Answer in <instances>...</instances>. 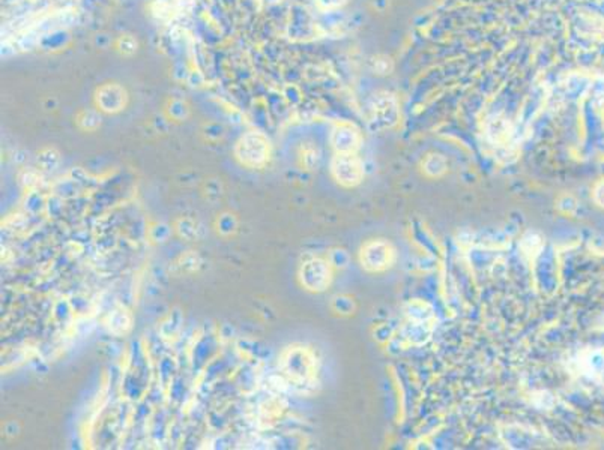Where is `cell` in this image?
I'll return each mask as SVG.
<instances>
[{"mask_svg":"<svg viewBox=\"0 0 604 450\" xmlns=\"http://www.w3.org/2000/svg\"><path fill=\"white\" fill-rule=\"evenodd\" d=\"M109 329L114 335H125L131 329L133 320L125 309H116L109 317Z\"/></svg>","mask_w":604,"mask_h":450,"instance_id":"ba28073f","label":"cell"},{"mask_svg":"<svg viewBox=\"0 0 604 450\" xmlns=\"http://www.w3.org/2000/svg\"><path fill=\"white\" fill-rule=\"evenodd\" d=\"M349 299H346V297H337L335 300H334V309L335 311H338V313H342V314H349L351 313V308H346V302H347Z\"/></svg>","mask_w":604,"mask_h":450,"instance_id":"e0dca14e","label":"cell"},{"mask_svg":"<svg viewBox=\"0 0 604 450\" xmlns=\"http://www.w3.org/2000/svg\"><path fill=\"white\" fill-rule=\"evenodd\" d=\"M333 143L340 154H352V150L358 146V137L349 128H338L334 132Z\"/></svg>","mask_w":604,"mask_h":450,"instance_id":"52a82bcc","label":"cell"},{"mask_svg":"<svg viewBox=\"0 0 604 450\" xmlns=\"http://www.w3.org/2000/svg\"><path fill=\"white\" fill-rule=\"evenodd\" d=\"M333 175L343 186H355L363 179V165L352 154H338L333 161Z\"/></svg>","mask_w":604,"mask_h":450,"instance_id":"5b68a950","label":"cell"},{"mask_svg":"<svg viewBox=\"0 0 604 450\" xmlns=\"http://www.w3.org/2000/svg\"><path fill=\"white\" fill-rule=\"evenodd\" d=\"M101 123V117L95 113V111H83L79 116V125L83 128V130L86 131H93L97 130Z\"/></svg>","mask_w":604,"mask_h":450,"instance_id":"7c38bea8","label":"cell"},{"mask_svg":"<svg viewBox=\"0 0 604 450\" xmlns=\"http://www.w3.org/2000/svg\"><path fill=\"white\" fill-rule=\"evenodd\" d=\"M236 158L242 165L248 168L263 167L269 158V143L267 137L259 132L243 135L236 146Z\"/></svg>","mask_w":604,"mask_h":450,"instance_id":"6da1fadb","label":"cell"},{"mask_svg":"<svg viewBox=\"0 0 604 450\" xmlns=\"http://www.w3.org/2000/svg\"><path fill=\"white\" fill-rule=\"evenodd\" d=\"M394 251L384 240L368 242L361 251V263L370 272H382L393 264Z\"/></svg>","mask_w":604,"mask_h":450,"instance_id":"277c9868","label":"cell"},{"mask_svg":"<svg viewBox=\"0 0 604 450\" xmlns=\"http://www.w3.org/2000/svg\"><path fill=\"white\" fill-rule=\"evenodd\" d=\"M38 163L44 170H55L59 164V154L53 149H46L38 155Z\"/></svg>","mask_w":604,"mask_h":450,"instance_id":"8fae6325","label":"cell"},{"mask_svg":"<svg viewBox=\"0 0 604 450\" xmlns=\"http://www.w3.org/2000/svg\"><path fill=\"white\" fill-rule=\"evenodd\" d=\"M206 198L208 200H210V201H217V200H220L221 198V185L218 184V182H215V180H209L208 184H206Z\"/></svg>","mask_w":604,"mask_h":450,"instance_id":"2e32d148","label":"cell"},{"mask_svg":"<svg viewBox=\"0 0 604 450\" xmlns=\"http://www.w3.org/2000/svg\"><path fill=\"white\" fill-rule=\"evenodd\" d=\"M175 230H176V233L181 236L182 239H187V240H193V239H197L199 238V227H197V222H194L193 219H189V218H181V219H177L176 221V224H175Z\"/></svg>","mask_w":604,"mask_h":450,"instance_id":"9c48e42d","label":"cell"},{"mask_svg":"<svg viewBox=\"0 0 604 450\" xmlns=\"http://www.w3.org/2000/svg\"><path fill=\"white\" fill-rule=\"evenodd\" d=\"M170 234H172V229L168 227L167 224H155L151 229V238L156 243L166 242L168 238H170Z\"/></svg>","mask_w":604,"mask_h":450,"instance_id":"5bb4252c","label":"cell"},{"mask_svg":"<svg viewBox=\"0 0 604 450\" xmlns=\"http://www.w3.org/2000/svg\"><path fill=\"white\" fill-rule=\"evenodd\" d=\"M44 207V200L39 194H30L26 198V210L32 212V213H38Z\"/></svg>","mask_w":604,"mask_h":450,"instance_id":"9a60e30c","label":"cell"},{"mask_svg":"<svg viewBox=\"0 0 604 450\" xmlns=\"http://www.w3.org/2000/svg\"><path fill=\"white\" fill-rule=\"evenodd\" d=\"M284 374L293 381H309L314 374V359L311 353L302 347H292L284 351L281 357Z\"/></svg>","mask_w":604,"mask_h":450,"instance_id":"7a4b0ae2","label":"cell"},{"mask_svg":"<svg viewBox=\"0 0 604 450\" xmlns=\"http://www.w3.org/2000/svg\"><path fill=\"white\" fill-rule=\"evenodd\" d=\"M177 264L184 272H194V271H197V267L200 264V257L196 252L185 254L181 257V259H179Z\"/></svg>","mask_w":604,"mask_h":450,"instance_id":"4fadbf2b","label":"cell"},{"mask_svg":"<svg viewBox=\"0 0 604 450\" xmlns=\"http://www.w3.org/2000/svg\"><path fill=\"white\" fill-rule=\"evenodd\" d=\"M594 200L598 203L601 207H604V182L597 185L596 191H594Z\"/></svg>","mask_w":604,"mask_h":450,"instance_id":"ac0fdd59","label":"cell"},{"mask_svg":"<svg viewBox=\"0 0 604 450\" xmlns=\"http://www.w3.org/2000/svg\"><path fill=\"white\" fill-rule=\"evenodd\" d=\"M98 104L107 113H116L123 109L125 92L119 86H104L98 92Z\"/></svg>","mask_w":604,"mask_h":450,"instance_id":"8992f818","label":"cell"},{"mask_svg":"<svg viewBox=\"0 0 604 450\" xmlns=\"http://www.w3.org/2000/svg\"><path fill=\"white\" fill-rule=\"evenodd\" d=\"M238 221L231 213H222L217 219V231L222 236H230L236 231Z\"/></svg>","mask_w":604,"mask_h":450,"instance_id":"30bf717a","label":"cell"},{"mask_svg":"<svg viewBox=\"0 0 604 450\" xmlns=\"http://www.w3.org/2000/svg\"><path fill=\"white\" fill-rule=\"evenodd\" d=\"M333 272L330 263L322 259H311L305 261L300 269V281L309 292L321 293L330 287Z\"/></svg>","mask_w":604,"mask_h":450,"instance_id":"3957f363","label":"cell"}]
</instances>
